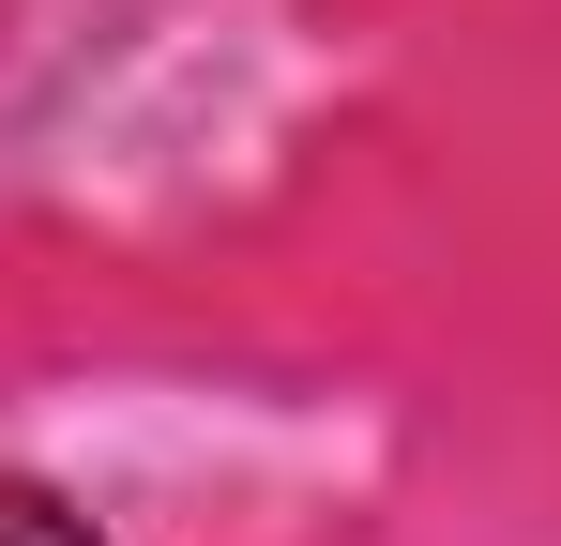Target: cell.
<instances>
[{
	"label": "cell",
	"instance_id": "1",
	"mask_svg": "<svg viewBox=\"0 0 561 546\" xmlns=\"http://www.w3.org/2000/svg\"><path fill=\"white\" fill-rule=\"evenodd\" d=\"M0 546H92V516H77L61 486H15V470H0Z\"/></svg>",
	"mask_w": 561,
	"mask_h": 546
}]
</instances>
